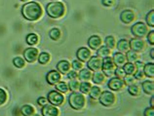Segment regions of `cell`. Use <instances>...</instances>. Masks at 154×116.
Masks as SVG:
<instances>
[{
	"label": "cell",
	"mask_w": 154,
	"mask_h": 116,
	"mask_svg": "<svg viewBox=\"0 0 154 116\" xmlns=\"http://www.w3.org/2000/svg\"><path fill=\"white\" fill-rule=\"evenodd\" d=\"M122 69L124 70V72L128 74V75H133L135 74L136 70H137V67H136V65L134 63H126L125 65L122 66Z\"/></svg>",
	"instance_id": "cell-21"
},
{
	"label": "cell",
	"mask_w": 154,
	"mask_h": 116,
	"mask_svg": "<svg viewBox=\"0 0 154 116\" xmlns=\"http://www.w3.org/2000/svg\"><path fill=\"white\" fill-rule=\"evenodd\" d=\"M126 59H127V61H129V63H135L137 61V59H139V55H137V52L128 51L126 53Z\"/></svg>",
	"instance_id": "cell-29"
},
{
	"label": "cell",
	"mask_w": 154,
	"mask_h": 116,
	"mask_svg": "<svg viewBox=\"0 0 154 116\" xmlns=\"http://www.w3.org/2000/svg\"><path fill=\"white\" fill-rule=\"evenodd\" d=\"M115 65L113 63L112 59L106 57L103 59V66H102V69H103V73L107 75V76H110L111 74H114V70H115Z\"/></svg>",
	"instance_id": "cell-7"
},
{
	"label": "cell",
	"mask_w": 154,
	"mask_h": 116,
	"mask_svg": "<svg viewBox=\"0 0 154 116\" xmlns=\"http://www.w3.org/2000/svg\"><path fill=\"white\" fill-rule=\"evenodd\" d=\"M77 76H78V73H77L75 70H72V71L70 70L69 72L67 73V77L70 80H75L77 78Z\"/></svg>",
	"instance_id": "cell-46"
},
{
	"label": "cell",
	"mask_w": 154,
	"mask_h": 116,
	"mask_svg": "<svg viewBox=\"0 0 154 116\" xmlns=\"http://www.w3.org/2000/svg\"><path fill=\"white\" fill-rule=\"evenodd\" d=\"M123 81H124V84L131 86V85H133V84H135L136 78L134 77V75H128V74H126V75H125Z\"/></svg>",
	"instance_id": "cell-38"
},
{
	"label": "cell",
	"mask_w": 154,
	"mask_h": 116,
	"mask_svg": "<svg viewBox=\"0 0 154 116\" xmlns=\"http://www.w3.org/2000/svg\"><path fill=\"white\" fill-rule=\"evenodd\" d=\"M41 112L43 116H59L60 111L55 105H43Z\"/></svg>",
	"instance_id": "cell-12"
},
{
	"label": "cell",
	"mask_w": 154,
	"mask_h": 116,
	"mask_svg": "<svg viewBox=\"0 0 154 116\" xmlns=\"http://www.w3.org/2000/svg\"><path fill=\"white\" fill-rule=\"evenodd\" d=\"M112 61H113V63H114V65L116 66L122 67L125 63H126L127 59H126V56L121 53V52H117V53H115L114 55H113Z\"/></svg>",
	"instance_id": "cell-15"
},
{
	"label": "cell",
	"mask_w": 154,
	"mask_h": 116,
	"mask_svg": "<svg viewBox=\"0 0 154 116\" xmlns=\"http://www.w3.org/2000/svg\"><path fill=\"white\" fill-rule=\"evenodd\" d=\"M144 116H154V107L150 106V107H147L146 109L144 110Z\"/></svg>",
	"instance_id": "cell-45"
},
{
	"label": "cell",
	"mask_w": 154,
	"mask_h": 116,
	"mask_svg": "<svg viewBox=\"0 0 154 116\" xmlns=\"http://www.w3.org/2000/svg\"><path fill=\"white\" fill-rule=\"evenodd\" d=\"M50 61V55L46 53V52H43L39 55L38 57V62L39 63H41V65H46L47 63H49Z\"/></svg>",
	"instance_id": "cell-31"
},
{
	"label": "cell",
	"mask_w": 154,
	"mask_h": 116,
	"mask_svg": "<svg viewBox=\"0 0 154 116\" xmlns=\"http://www.w3.org/2000/svg\"><path fill=\"white\" fill-rule=\"evenodd\" d=\"M109 55H110V49H108L106 46L100 47L98 51H97V57H99L100 59L109 57Z\"/></svg>",
	"instance_id": "cell-24"
},
{
	"label": "cell",
	"mask_w": 154,
	"mask_h": 116,
	"mask_svg": "<svg viewBox=\"0 0 154 116\" xmlns=\"http://www.w3.org/2000/svg\"><path fill=\"white\" fill-rule=\"evenodd\" d=\"M92 79H93V82H94L95 84H102L104 81L105 76L103 72H96V73L93 74Z\"/></svg>",
	"instance_id": "cell-27"
},
{
	"label": "cell",
	"mask_w": 154,
	"mask_h": 116,
	"mask_svg": "<svg viewBox=\"0 0 154 116\" xmlns=\"http://www.w3.org/2000/svg\"><path fill=\"white\" fill-rule=\"evenodd\" d=\"M115 39L113 36H107L106 38H105V45H106V47L108 48V49H113V48L115 47Z\"/></svg>",
	"instance_id": "cell-35"
},
{
	"label": "cell",
	"mask_w": 154,
	"mask_h": 116,
	"mask_svg": "<svg viewBox=\"0 0 154 116\" xmlns=\"http://www.w3.org/2000/svg\"><path fill=\"white\" fill-rule=\"evenodd\" d=\"M13 63L16 67H18V69H22V67L25 66V60L22 59L21 57H17V58L14 59Z\"/></svg>",
	"instance_id": "cell-37"
},
{
	"label": "cell",
	"mask_w": 154,
	"mask_h": 116,
	"mask_svg": "<svg viewBox=\"0 0 154 116\" xmlns=\"http://www.w3.org/2000/svg\"><path fill=\"white\" fill-rule=\"evenodd\" d=\"M26 42L29 45H35L38 42V36L34 33H30L26 36Z\"/></svg>",
	"instance_id": "cell-33"
},
{
	"label": "cell",
	"mask_w": 154,
	"mask_h": 116,
	"mask_svg": "<svg viewBox=\"0 0 154 116\" xmlns=\"http://www.w3.org/2000/svg\"><path fill=\"white\" fill-rule=\"evenodd\" d=\"M150 56H151V59H154V49L150 50Z\"/></svg>",
	"instance_id": "cell-50"
},
{
	"label": "cell",
	"mask_w": 154,
	"mask_h": 116,
	"mask_svg": "<svg viewBox=\"0 0 154 116\" xmlns=\"http://www.w3.org/2000/svg\"><path fill=\"white\" fill-rule=\"evenodd\" d=\"M108 88L110 90H113V91H119L121 90L122 88L124 87V81L121 78H118V77H113L111 78L110 80L108 81V84H107Z\"/></svg>",
	"instance_id": "cell-11"
},
{
	"label": "cell",
	"mask_w": 154,
	"mask_h": 116,
	"mask_svg": "<svg viewBox=\"0 0 154 116\" xmlns=\"http://www.w3.org/2000/svg\"><path fill=\"white\" fill-rule=\"evenodd\" d=\"M100 102L103 106H112L115 102V96L110 91H104L100 96Z\"/></svg>",
	"instance_id": "cell-5"
},
{
	"label": "cell",
	"mask_w": 154,
	"mask_h": 116,
	"mask_svg": "<svg viewBox=\"0 0 154 116\" xmlns=\"http://www.w3.org/2000/svg\"><path fill=\"white\" fill-rule=\"evenodd\" d=\"M21 112L23 116H32L34 114V108L29 105H26L22 107Z\"/></svg>",
	"instance_id": "cell-26"
},
{
	"label": "cell",
	"mask_w": 154,
	"mask_h": 116,
	"mask_svg": "<svg viewBox=\"0 0 154 116\" xmlns=\"http://www.w3.org/2000/svg\"><path fill=\"white\" fill-rule=\"evenodd\" d=\"M135 65H136V67H137V70H136V72H135V77L136 79L137 80H140L141 78L143 77V63H141V62H139V61H137L135 62Z\"/></svg>",
	"instance_id": "cell-19"
},
{
	"label": "cell",
	"mask_w": 154,
	"mask_h": 116,
	"mask_svg": "<svg viewBox=\"0 0 154 116\" xmlns=\"http://www.w3.org/2000/svg\"><path fill=\"white\" fill-rule=\"evenodd\" d=\"M89 94H90V97L93 99H97L100 98V94H102V91H100V89L99 87L97 86H94L91 88L90 92H89Z\"/></svg>",
	"instance_id": "cell-28"
},
{
	"label": "cell",
	"mask_w": 154,
	"mask_h": 116,
	"mask_svg": "<svg viewBox=\"0 0 154 116\" xmlns=\"http://www.w3.org/2000/svg\"><path fill=\"white\" fill-rule=\"evenodd\" d=\"M88 45L92 50H98L102 45V39L98 35H93L88 40Z\"/></svg>",
	"instance_id": "cell-16"
},
{
	"label": "cell",
	"mask_w": 154,
	"mask_h": 116,
	"mask_svg": "<svg viewBox=\"0 0 154 116\" xmlns=\"http://www.w3.org/2000/svg\"><path fill=\"white\" fill-rule=\"evenodd\" d=\"M114 74L116 75V77H118V78H124L125 77V75H126V73L124 72V70L122 67H117V69H115L114 70Z\"/></svg>",
	"instance_id": "cell-41"
},
{
	"label": "cell",
	"mask_w": 154,
	"mask_h": 116,
	"mask_svg": "<svg viewBox=\"0 0 154 116\" xmlns=\"http://www.w3.org/2000/svg\"><path fill=\"white\" fill-rule=\"evenodd\" d=\"M79 86H80V83L77 81V80H70V82H69V85H68V87H69V89L71 91H73V92H76L77 90L79 89Z\"/></svg>",
	"instance_id": "cell-39"
},
{
	"label": "cell",
	"mask_w": 154,
	"mask_h": 116,
	"mask_svg": "<svg viewBox=\"0 0 154 116\" xmlns=\"http://www.w3.org/2000/svg\"><path fill=\"white\" fill-rule=\"evenodd\" d=\"M55 86H56V89L58 90L60 93H66L68 91V86L64 82H58Z\"/></svg>",
	"instance_id": "cell-34"
},
{
	"label": "cell",
	"mask_w": 154,
	"mask_h": 116,
	"mask_svg": "<svg viewBox=\"0 0 154 116\" xmlns=\"http://www.w3.org/2000/svg\"><path fill=\"white\" fill-rule=\"evenodd\" d=\"M146 23L148 26H154V11H150L146 16Z\"/></svg>",
	"instance_id": "cell-40"
},
{
	"label": "cell",
	"mask_w": 154,
	"mask_h": 116,
	"mask_svg": "<svg viewBox=\"0 0 154 116\" xmlns=\"http://www.w3.org/2000/svg\"><path fill=\"white\" fill-rule=\"evenodd\" d=\"M22 14L28 21H36L42 16V8L37 2H28L23 6Z\"/></svg>",
	"instance_id": "cell-1"
},
{
	"label": "cell",
	"mask_w": 154,
	"mask_h": 116,
	"mask_svg": "<svg viewBox=\"0 0 154 116\" xmlns=\"http://www.w3.org/2000/svg\"><path fill=\"white\" fill-rule=\"evenodd\" d=\"M143 74L146 75L147 77L153 78L154 77V63H148L143 66Z\"/></svg>",
	"instance_id": "cell-23"
},
{
	"label": "cell",
	"mask_w": 154,
	"mask_h": 116,
	"mask_svg": "<svg viewBox=\"0 0 154 116\" xmlns=\"http://www.w3.org/2000/svg\"><path fill=\"white\" fill-rule=\"evenodd\" d=\"M91 84L87 82V81H84L80 84V86H79V89H80V93H82V94H88L89 92H90L91 90Z\"/></svg>",
	"instance_id": "cell-30"
},
{
	"label": "cell",
	"mask_w": 154,
	"mask_h": 116,
	"mask_svg": "<svg viewBox=\"0 0 154 116\" xmlns=\"http://www.w3.org/2000/svg\"><path fill=\"white\" fill-rule=\"evenodd\" d=\"M23 57L28 63H34L38 57V50L35 48H27L23 52Z\"/></svg>",
	"instance_id": "cell-10"
},
{
	"label": "cell",
	"mask_w": 154,
	"mask_h": 116,
	"mask_svg": "<svg viewBox=\"0 0 154 116\" xmlns=\"http://www.w3.org/2000/svg\"><path fill=\"white\" fill-rule=\"evenodd\" d=\"M53 1H56V0H53Z\"/></svg>",
	"instance_id": "cell-53"
},
{
	"label": "cell",
	"mask_w": 154,
	"mask_h": 116,
	"mask_svg": "<svg viewBox=\"0 0 154 116\" xmlns=\"http://www.w3.org/2000/svg\"><path fill=\"white\" fill-rule=\"evenodd\" d=\"M32 116H40V115H39V114H33Z\"/></svg>",
	"instance_id": "cell-51"
},
{
	"label": "cell",
	"mask_w": 154,
	"mask_h": 116,
	"mask_svg": "<svg viewBox=\"0 0 154 116\" xmlns=\"http://www.w3.org/2000/svg\"><path fill=\"white\" fill-rule=\"evenodd\" d=\"M57 69L60 74H67L70 71L71 66L67 61H60L57 65Z\"/></svg>",
	"instance_id": "cell-17"
},
{
	"label": "cell",
	"mask_w": 154,
	"mask_h": 116,
	"mask_svg": "<svg viewBox=\"0 0 154 116\" xmlns=\"http://www.w3.org/2000/svg\"><path fill=\"white\" fill-rule=\"evenodd\" d=\"M143 89L145 94L147 95H153L154 93V82L146 80L143 83Z\"/></svg>",
	"instance_id": "cell-22"
},
{
	"label": "cell",
	"mask_w": 154,
	"mask_h": 116,
	"mask_svg": "<svg viewBox=\"0 0 154 116\" xmlns=\"http://www.w3.org/2000/svg\"><path fill=\"white\" fill-rule=\"evenodd\" d=\"M72 67L74 69V70H81L83 69V63L79 60H76L72 63Z\"/></svg>",
	"instance_id": "cell-42"
},
{
	"label": "cell",
	"mask_w": 154,
	"mask_h": 116,
	"mask_svg": "<svg viewBox=\"0 0 154 116\" xmlns=\"http://www.w3.org/2000/svg\"><path fill=\"white\" fill-rule=\"evenodd\" d=\"M150 105L152 107H154V97H153V96L151 97V99H150Z\"/></svg>",
	"instance_id": "cell-49"
},
{
	"label": "cell",
	"mask_w": 154,
	"mask_h": 116,
	"mask_svg": "<svg viewBox=\"0 0 154 116\" xmlns=\"http://www.w3.org/2000/svg\"><path fill=\"white\" fill-rule=\"evenodd\" d=\"M147 35V41L150 45H154V30L149 31V32L146 34Z\"/></svg>",
	"instance_id": "cell-44"
},
{
	"label": "cell",
	"mask_w": 154,
	"mask_h": 116,
	"mask_svg": "<svg viewBox=\"0 0 154 116\" xmlns=\"http://www.w3.org/2000/svg\"><path fill=\"white\" fill-rule=\"evenodd\" d=\"M21 1H23V2H26V1H28V0H21Z\"/></svg>",
	"instance_id": "cell-52"
},
{
	"label": "cell",
	"mask_w": 154,
	"mask_h": 116,
	"mask_svg": "<svg viewBox=\"0 0 154 116\" xmlns=\"http://www.w3.org/2000/svg\"><path fill=\"white\" fill-rule=\"evenodd\" d=\"M48 102H49L52 105H63L64 102L63 95L62 93H60L59 91L53 90L48 94Z\"/></svg>",
	"instance_id": "cell-6"
},
{
	"label": "cell",
	"mask_w": 154,
	"mask_h": 116,
	"mask_svg": "<svg viewBox=\"0 0 154 116\" xmlns=\"http://www.w3.org/2000/svg\"><path fill=\"white\" fill-rule=\"evenodd\" d=\"M68 102H69L70 106L75 110H80L85 106L86 103V99L82 93L79 92H72L70 94L69 98H68Z\"/></svg>",
	"instance_id": "cell-3"
},
{
	"label": "cell",
	"mask_w": 154,
	"mask_h": 116,
	"mask_svg": "<svg viewBox=\"0 0 154 116\" xmlns=\"http://www.w3.org/2000/svg\"><path fill=\"white\" fill-rule=\"evenodd\" d=\"M77 78H79L81 81H88L92 78V72L89 69H82L78 73Z\"/></svg>",
	"instance_id": "cell-20"
},
{
	"label": "cell",
	"mask_w": 154,
	"mask_h": 116,
	"mask_svg": "<svg viewBox=\"0 0 154 116\" xmlns=\"http://www.w3.org/2000/svg\"><path fill=\"white\" fill-rule=\"evenodd\" d=\"M77 58L81 62H87L89 61V59L91 58V51L87 49L86 47H81L77 51Z\"/></svg>",
	"instance_id": "cell-13"
},
{
	"label": "cell",
	"mask_w": 154,
	"mask_h": 116,
	"mask_svg": "<svg viewBox=\"0 0 154 116\" xmlns=\"http://www.w3.org/2000/svg\"><path fill=\"white\" fill-rule=\"evenodd\" d=\"M120 19L124 23H130L135 19V14H134V12L131 10H125L121 13Z\"/></svg>",
	"instance_id": "cell-18"
},
{
	"label": "cell",
	"mask_w": 154,
	"mask_h": 116,
	"mask_svg": "<svg viewBox=\"0 0 154 116\" xmlns=\"http://www.w3.org/2000/svg\"><path fill=\"white\" fill-rule=\"evenodd\" d=\"M102 3L103 4L104 6H106V7H110L112 6L113 4H114V0H103Z\"/></svg>",
	"instance_id": "cell-48"
},
{
	"label": "cell",
	"mask_w": 154,
	"mask_h": 116,
	"mask_svg": "<svg viewBox=\"0 0 154 116\" xmlns=\"http://www.w3.org/2000/svg\"><path fill=\"white\" fill-rule=\"evenodd\" d=\"M47 102H48V99L46 98H44V97H40L37 99L38 105H47Z\"/></svg>",
	"instance_id": "cell-47"
},
{
	"label": "cell",
	"mask_w": 154,
	"mask_h": 116,
	"mask_svg": "<svg viewBox=\"0 0 154 116\" xmlns=\"http://www.w3.org/2000/svg\"><path fill=\"white\" fill-rule=\"evenodd\" d=\"M129 45H130V49L137 53V52H141L144 50L145 42L140 38H133L129 42Z\"/></svg>",
	"instance_id": "cell-9"
},
{
	"label": "cell",
	"mask_w": 154,
	"mask_h": 116,
	"mask_svg": "<svg viewBox=\"0 0 154 116\" xmlns=\"http://www.w3.org/2000/svg\"><path fill=\"white\" fill-rule=\"evenodd\" d=\"M64 11H66V8L62 2H51L46 6V12L48 16L53 19H59L63 17Z\"/></svg>",
	"instance_id": "cell-2"
},
{
	"label": "cell",
	"mask_w": 154,
	"mask_h": 116,
	"mask_svg": "<svg viewBox=\"0 0 154 116\" xmlns=\"http://www.w3.org/2000/svg\"><path fill=\"white\" fill-rule=\"evenodd\" d=\"M49 35L51 39L53 40H58L60 37V31L59 29H52L49 32Z\"/></svg>",
	"instance_id": "cell-36"
},
{
	"label": "cell",
	"mask_w": 154,
	"mask_h": 116,
	"mask_svg": "<svg viewBox=\"0 0 154 116\" xmlns=\"http://www.w3.org/2000/svg\"><path fill=\"white\" fill-rule=\"evenodd\" d=\"M117 49H118L120 52H127L130 49V45H129V42L127 41L126 39H121L117 43Z\"/></svg>",
	"instance_id": "cell-25"
},
{
	"label": "cell",
	"mask_w": 154,
	"mask_h": 116,
	"mask_svg": "<svg viewBox=\"0 0 154 116\" xmlns=\"http://www.w3.org/2000/svg\"><path fill=\"white\" fill-rule=\"evenodd\" d=\"M128 92H129V94H130V95L134 96V97H137V96H139V95H140V88L137 87V85H135V84H133V85L129 86V88H128Z\"/></svg>",
	"instance_id": "cell-32"
},
{
	"label": "cell",
	"mask_w": 154,
	"mask_h": 116,
	"mask_svg": "<svg viewBox=\"0 0 154 116\" xmlns=\"http://www.w3.org/2000/svg\"><path fill=\"white\" fill-rule=\"evenodd\" d=\"M60 73L59 71H56V70H51L48 72L47 74V82L50 84V85H56L57 83L60 81Z\"/></svg>",
	"instance_id": "cell-14"
},
{
	"label": "cell",
	"mask_w": 154,
	"mask_h": 116,
	"mask_svg": "<svg viewBox=\"0 0 154 116\" xmlns=\"http://www.w3.org/2000/svg\"><path fill=\"white\" fill-rule=\"evenodd\" d=\"M88 69L93 71H99L100 69H102L103 66V59H100L99 57H92L89 59L88 61Z\"/></svg>",
	"instance_id": "cell-8"
},
{
	"label": "cell",
	"mask_w": 154,
	"mask_h": 116,
	"mask_svg": "<svg viewBox=\"0 0 154 116\" xmlns=\"http://www.w3.org/2000/svg\"><path fill=\"white\" fill-rule=\"evenodd\" d=\"M6 99H7V94H6V92L2 90V89H0V105H2L5 103L6 102Z\"/></svg>",
	"instance_id": "cell-43"
},
{
	"label": "cell",
	"mask_w": 154,
	"mask_h": 116,
	"mask_svg": "<svg viewBox=\"0 0 154 116\" xmlns=\"http://www.w3.org/2000/svg\"><path fill=\"white\" fill-rule=\"evenodd\" d=\"M131 31L137 38H143L144 36H146V34L148 33V29L145 23L139 22V23H136L135 25L132 26Z\"/></svg>",
	"instance_id": "cell-4"
}]
</instances>
